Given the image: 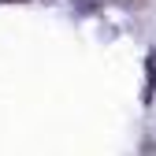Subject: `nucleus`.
<instances>
[{
    "mask_svg": "<svg viewBox=\"0 0 156 156\" xmlns=\"http://www.w3.org/2000/svg\"><path fill=\"white\" fill-rule=\"evenodd\" d=\"M4 4H23V0H4Z\"/></svg>",
    "mask_w": 156,
    "mask_h": 156,
    "instance_id": "4",
    "label": "nucleus"
},
{
    "mask_svg": "<svg viewBox=\"0 0 156 156\" xmlns=\"http://www.w3.org/2000/svg\"><path fill=\"white\" fill-rule=\"evenodd\" d=\"M156 101V52L149 48L145 56V89H141V104H152Z\"/></svg>",
    "mask_w": 156,
    "mask_h": 156,
    "instance_id": "1",
    "label": "nucleus"
},
{
    "mask_svg": "<svg viewBox=\"0 0 156 156\" xmlns=\"http://www.w3.org/2000/svg\"><path fill=\"white\" fill-rule=\"evenodd\" d=\"M123 4H130V8H138V4H141V0H123Z\"/></svg>",
    "mask_w": 156,
    "mask_h": 156,
    "instance_id": "3",
    "label": "nucleus"
},
{
    "mask_svg": "<svg viewBox=\"0 0 156 156\" xmlns=\"http://www.w3.org/2000/svg\"><path fill=\"white\" fill-rule=\"evenodd\" d=\"M82 11H93V8H104V4H112V0H74Z\"/></svg>",
    "mask_w": 156,
    "mask_h": 156,
    "instance_id": "2",
    "label": "nucleus"
}]
</instances>
